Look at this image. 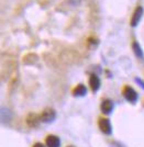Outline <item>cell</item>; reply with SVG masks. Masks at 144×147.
I'll return each instance as SVG.
<instances>
[{
	"label": "cell",
	"instance_id": "obj_1",
	"mask_svg": "<svg viewBox=\"0 0 144 147\" xmlns=\"http://www.w3.org/2000/svg\"><path fill=\"white\" fill-rule=\"evenodd\" d=\"M122 94H123V97L125 98V100L129 101V102H131V103H135V102L138 101V98H139L138 92L130 86H125L124 88H123Z\"/></svg>",
	"mask_w": 144,
	"mask_h": 147
},
{
	"label": "cell",
	"instance_id": "obj_2",
	"mask_svg": "<svg viewBox=\"0 0 144 147\" xmlns=\"http://www.w3.org/2000/svg\"><path fill=\"white\" fill-rule=\"evenodd\" d=\"M56 117V112L55 110H53L52 108H47L45 110L42 111L41 115H40V119H41V122L44 123H51L53 122Z\"/></svg>",
	"mask_w": 144,
	"mask_h": 147
},
{
	"label": "cell",
	"instance_id": "obj_3",
	"mask_svg": "<svg viewBox=\"0 0 144 147\" xmlns=\"http://www.w3.org/2000/svg\"><path fill=\"white\" fill-rule=\"evenodd\" d=\"M98 126L102 133H105L106 135H110L112 133V126L110 121L106 119V117H100L98 121Z\"/></svg>",
	"mask_w": 144,
	"mask_h": 147
},
{
	"label": "cell",
	"instance_id": "obj_4",
	"mask_svg": "<svg viewBox=\"0 0 144 147\" xmlns=\"http://www.w3.org/2000/svg\"><path fill=\"white\" fill-rule=\"evenodd\" d=\"M143 8L141 6H139L135 8V10H134V12H133V14H132L131 17V21H130V24H131V26H137V25L140 23V21H141V19H142V16H143Z\"/></svg>",
	"mask_w": 144,
	"mask_h": 147
},
{
	"label": "cell",
	"instance_id": "obj_5",
	"mask_svg": "<svg viewBox=\"0 0 144 147\" xmlns=\"http://www.w3.org/2000/svg\"><path fill=\"white\" fill-rule=\"evenodd\" d=\"M40 123H41V119H40V115L37 113H30L26 117V124L30 127H38Z\"/></svg>",
	"mask_w": 144,
	"mask_h": 147
},
{
	"label": "cell",
	"instance_id": "obj_6",
	"mask_svg": "<svg viewBox=\"0 0 144 147\" xmlns=\"http://www.w3.org/2000/svg\"><path fill=\"white\" fill-rule=\"evenodd\" d=\"M12 119V112L7 109L1 107L0 108V123H9Z\"/></svg>",
	"mask_w": 144,
	"mask_h": 147
},
{
	"label": "cell",
	"instance_id": "obj_7",
	"mask_svg": "<svg viewBox=\"0 0 144 147\" xmlns=\"http://www.w3.org/2000/svg\"><path fill=\"white\" fill-rule=\"evenodd\" d=\"M100 79H99V77L97 76V75H90V77H89V86H90V89H91V91L93 92H96L99 90V88H100Z\"/></svg>",
	"mask_w": 144,
	"mask_h": 147
},
{
	"label": "cell",
	"instance_id": "obj_8",
	"mask_svg": "<svg viewBox=\"0 0 144 147\" xmlns=\"http://www.w3.org/2000/svg\"><path fill=\"white\" fill-rule=\"evenodd\" d=\"M45 144L47 147H59L61 140L56 135H47L45 138Z\"/></svg>",
	"mask_w": 144,
	"mask_h": 147
},
{
	"label": "cell",
	"instance_id": "obj_9",
	"mask_svg": "<svg viewBox=\"0 0 144 147\" xmlns=\"http://www.w3.org/2000/svg\"><path fill=\"white\" fill-rule=\"evenodd\" d=\"M100 109L103 114H110L113 110V102L111 100H109V99L103 100L100 105Z\"/></svg>",
	"mask_w": 144,
	"mask_h": 147
},
{
	"label": "cell",
	"instance_id": "obj_10",
	"mask_svg": "<svg viewBox=\"0 0 144 147\" xmlns=\"http://www.w3.org/2000/svg\"><path fill=\"white\" fill-rule=\"evenodd\" d=\"M132 49H133L135 56L138 57L140 61H144V53H143V51H142V47L140 46V44H139L137 41H134L133 44H132Z\"/></svg>",
	"mask_w": 144,
	"mask_h": 147
},
{
	"label": "cell",
	"instance_id": "obj_11",
	"mask_svg": "<svg viewBox=\"0 0 144 147\" xmlns=\"http://www.w3.org/2000/svg\"><path fill=\"white\" fill-rule=\"evenodd\" d=\"M87 93V88L84 86V85H77L73 90V94L75 97H84L85 94Z\"/></svg>",
	"mask_w": 144,
	"mask_h": 147
},
{
	"label": "cell",
	"instance_id": "obj_12",
	"mask_svg": "<svg viewBox=\"0 0 144 147\" xmlns=\"http://www.w3.org/2000/svg\"><path fill=\"white\" fill-rule=\"evenodd\" d=\"M33 147H44L43 144H41V143H37V144H34Z\"/></svg>",
	"mask_w": 144,
	"mask_h": 147
},
{
	"label": "cell",
	"instance_id": "obj_13",
	"mask_svg": "<svg viewBox=\"0 0 144 147\" xmlns=\"http://www.w3.org/2000/svg\"><path fill=\"white\" fill-rule=\"evenodd\" d=\"M111 146H112V147H123V146H121L120 144H118V143H113Z\"/></svg>",
	"mask_w": 144,
	"mask_h": 147
},
{
	"label": "cell",
	"instance_id": "obj_14",
	"mask_svg": "<svg viewBox=\"0 0 144 147\" xmlns=\"http://www.w3.org/2000/svg\"><path fill=\"white\" fill-rule=\"evenodd\" d=\"M67 147H74V146H67Z\"/></svg>",
	"mask_w": 144,
	"mask_h": 147
}]
</instances>
